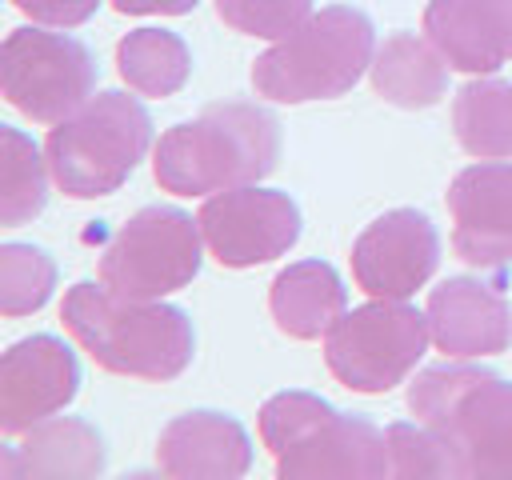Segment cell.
<instances>
[{"instance_id":"obj_13","label":"cell","mask_w":512,"mask_h":480,"mask_svg":"<svg viewBox=\"0 0 512 480\" xmlns=\"http://www.w3.org/2000/svg\"><path fill=\"white\" fill-rule=\"evenodd\" d=\"M80 364L60 336L36 332L16 340L0 360V432L20 436L76 400Z\"/></svg>"},{"instance_id":"obj_9","label":"cell","mask_w":512,"mask_h":480,"mask_svg":"<svg viewBox=\"0 0 512 480\" xmlns=\"http://www.w3.org/2000/svg\"><path fill=\"white\" fill-rule=\"evenodd\" d=\"M96 56L84 40L44 28H12L0 48V92L36 124H60L92 100Z\"/></svg>"},{"instance_id":"obj_14","label":"cell","mask_w":512,"mask_h":480,"mask_svg":"<svg viewBox=\"0 0 512 480\" xmlns=\"http://www.w3.org/2000/svg\"><path fill=\"white\" fill-rule=\"evenodd\" d=\"M428 328L448 360L496 356L512 344V304L492 284L448 276L428 292Z\"/></svg>"},{"instance_id":"obj_1","label":"cell","mask_w":512,"mask_h":480,"mask_svg":"<svg viewBox=\"0 0 512 480\" xmlns=\"http://www.w3.org/2000/svg\"><path fill=\"white\" fill-rule=\"evenodd\" d=\"M280 160V120L248 100L208 104L152 148V176L172 196H212L264 180Z\"/></svg>"},{"instance_id":"obj_2","label":"cell","mask_w":512,"mask_h":480,"mask_svg":"<svg viewBox=\"0 0 512 480\" xmlns=\"http://www.w3.org/2000/svg\"><path fill=\"white\" fill-rule=\"evenodd\" d=\"M60 320L68 336L112 376L176 380L196 352L192 320L176 304L128 300L104 284L80 280L64 292Z\"/></svg>"},{"instance_id":"obj_7","label":"cell","mask_w":512,"mask_h":480,"mask_svg":"<svg viewBox=\"0 0 512 480\" xmlns=\"http://www.w3.org/2000/svg\"><path fill=\"white\" fill-rule=\"evenodd\" d=\"M428 340V312L404 300H372L344 312L324 332V364L348 392L384 396L412 376Z\"/></svg>"},{"instance_id":"obj_12","label":"cell","mask_w":512,"mask_h":480,"mask_svg":"<svg viewBox=\"0 0 512 480\" xmlns=\"http://www.w3.org/2000/svg\"><path fill=\"white\" fill-rule=\"evenodd\" d=\"M444 200L452 216V252L480 272H504L512 264V164H468L452 176Z\"/></svg>"},{"instance_id":"obj_11","label":"cell","mask_w":512,"mask_h":480,"mask_svg":"<svg viewBox=\"0 0 512 480\" xmlns=\"http://www.w3.org/2000/svg\"><path fill=\"white\" fill-rule=\"evenodd\" d=\"M352 280L372 300H408L440 264L436 224L416 208H392L352 240Z\"/></svg>"},{"instance_id":"obj_6","label":"cell","mask_w":512,"mask_h":480,"mask_svg":"<svg viewBox=\"0 0 512 480\" xmlns=\"http://www.w3.org/2000/svg\"><path fill=\"white\" fill-rule=\"evenodd\" d=\"M152 144V116L128 92H96L80 112L52 124L44 140L48 172L72 200L116 192Z\"/></svg>"},{"instance_id":"obj_4","label":"cell","mask_w":512,"mask_h":480,"mask_svg":"<svg viewBox=\"0 0 512 480\" xmlns=\"http://www.w3.org/2000/svg\"><path fill=\"white\" fill-rule=\"evenodd\" d=\"M264 448L276 456V476H392L388 436L364 420L332 408L316 392H276L256 416Z\"/></svg>"},{"instance_id":"obj_23","label":"cell","mask_w":512,"mask_h":480,"mask_svg":"<svg viewBox=\"0 0 512 480\" xmlns=\"http://www.w3.org/2000/svg\"><path fill=\"white\" fill-rule=\"evenodd\" d=\"M56 288V260L36 244H0V312L8 320L40 312Z\"/></svg>"},{"instance_id":"obj_27","label":"cell","mask_w":512,"mask_h":480,"mask_svg":"<svg viewBox=\"0 0 512 480\" xmlns=\"http://www.w3.org/2000/svg\"><path fill=\"white\" fill-rule=\"evenodd\" d=\"M120 16H148V12H160V16H184L192 12L200 0H108Z\"/></svg>"},{"instance_id":"obj_5","label":"cell","mask_w":512,"mask_h":480,"mask_svg":"<svg viewBox=\"0 0 512 480\" xmlns=\"http://www.w3.org/2000/svg\"><path fill=\"white\" fill-rule=\"evenodd\" d=\"M372 56V20L352 4H328L252 60V88L276 104L336 100L368 72Z\"/></svg>"},{"instance_id":"obj_17","label":"cell","mask_w":512,"mask_h":480,"mask_svg":"<svg viewBox=\"0 0 512 480\" xmlns=\"http://www.w3.org/2000/svg\"><path fill=\"white\" fill-rule=\"evenodd\" d=\"M104 436L80 416H48L4 448L0 480H84L104 472Z\"/></svg>"},{"instance_id":"obj_19","label":"cell","mask_w":512,"mask_h":480,"mask_svg":"<svg viewBox=\"0 0 512 480\" xmlns=\"http://www.w3.org/2000/svg\"><path fill=\"white\" fill-rule=\"evenodd\" d=\"M376 96H384L396 108H432L448 92V60L428 36L416 32H392L376 48L368 64Z\"/></svg>"},{"instance_id":"obj_16","label":"cell","mask_w":512,"mask_h":480,"mask_svg":"<svg viewBox=\"0 0 512 480\" xmlns=\"http://www.w3.org/2000/svg\"><path fill=\"white\" fill-rule=\"evenodd\" d=\"M424 36L448 68L484 76L512 60V0H428Z\"/></svg>"},{"instance_id":"obj_8","label":"cell","mask_w":512,"mask_h":480,"mask_svg":"<svg viewBox=\"0 0 512 480\" xmlns=\"http://www.w3.org/2000/svg\"><path fill=\"white\" fill-rule=\"evenodd\" d=\"M200 220L180 208L148 204L128 216L112 240L100 248V284L128 300H160L176 288H188L200 272Z\"/></svg>"},{"instance_id":"obj_21","label":"cell","mask_w":512,"mask_h":480,"mask_svg":"<svg viewBox=\"0 0 512 480\" xmlns=\"http://www.w3.org/2000/svg\"><path fill=\"white\" fill-rule=\"evenodd\" d=\"M116 72L132 92L164 100L188 84L192 52L168 28H136L116 44Z\"/></svg>"},{"instance_id":"obj_25","label":"cell","mask_w":512,"mask_h":480,"mask_svg":"<svg viewBox=\"0 0 512 480\" xmlns=\"http://www.w3.org/2000/svg\"><path fill=\"white\" fill-rule=\"evenodd\" d=\"M388 460L392 476H456L448 448L416 420V424H388Z\"/></svg>"},{"instance_id":"obj_20","label":"cell","mask_w":512,"mask_h":480,"mask_svg":"<svg viewBox=\"0 0 512 480\" xmlns=\"http://www.w3.org/2000/svg\"><path fill=\"white\" fill-rule=\"evenodd\" d=\"M452 132L476 160H512V84L496 76L468 80L452 96Z\"/></svg>"},{"instance_id":"obj_3","label":"cell","mask_w":512,"mask_h":480,"mask_svg":"<svg viewBox=\"0 0 512 480\" xmlns=\"http://www.w3.org/2000/svg\"><path fill=\"white\" fill-rule=\"evenodd\" d=\"M408 412L448 448L456 476H512V380L436 364L408 384Z\"/></svg>"},{"instance_id":"obj_24","label":"cell","mask_w":512,"mask_h":480,"mask_svg":"<svg viewBox=\"0 0 512 480\" xmlns=\"http://www.w3.org/2000/svg\"><path fill=\"white\" fill-rule=\"evenodd\" d=\"M216 16L240 36L284 40L312 16V0H216Z\"/></svg>"},{"instance_id":"obj_26","label":"cell","mask_w":512,"mask_h":480,"mask_svg":"<svg viewBox=\"0 0 512 480\" xmlns=\"http://www.w3.org/2000/svg\"><path fill=\"white\" fill-rule=\"evenodd\" d=\"M12 8H20L28 20L44 28H76L96 16L100 0H12Z\"/></svg>"},{"instance_id":"obj_15","label":"cell","mask_w":512,"mask_h":480,"mask_svg":"<svg viewBox=\"0 0 512 480\" xmlns=\"http://www.w3.org/2000/svg\"><path fill=\"white\" fill-rule=\"evenodd\" d=\"M156 464L172 480H236L252 468V440L240 420L196 408L160 428Z\"/></svg>"},{"instance_id":"obj_10","label":"cell","mask_w":512,"mask_h":480,"mask_svg":"<svg viewBox=\"0 0 512 480\" xmlns=\"http://www.w3.org/2000/svg\"><path fill=\"white\" fill-rule=\"evenodd\" d=\"M200 232L216 264L224 268H256L284 256L300 240V208L288 192L276 188H224L212 192L200 212Z\"/></svg>"},{"instance_id":"obj_22","label":"cell","mask_w":512,"mask_h":480,"mask_svg":"<svg viewBox=\"0 0 512 480\" xmlns=\"http://www.w3.org/2000/svg\"><path fill=\"white\" fill-rule=\"evenodd\" d=\"M4 176H0V224L20 228L36 220L48 204V156L20 128H4Z\"/></svg>"},{"instance_id":"obj_18","label":"cell","mask_w":512,"mask_h":480,"mask_svg":"<svg viewBox=\"0 0 512 480\" xmlns=\"http://www.w3.org/2000/svg\"><path fill=\"white\" fill-rule=\"evenodd\" d=\"M268 308H272V320L284 336L320 340L348 312V292H344L332 264L296 260V264L276 272V280L268 288Z\"/></svg>"}]
</instances>
